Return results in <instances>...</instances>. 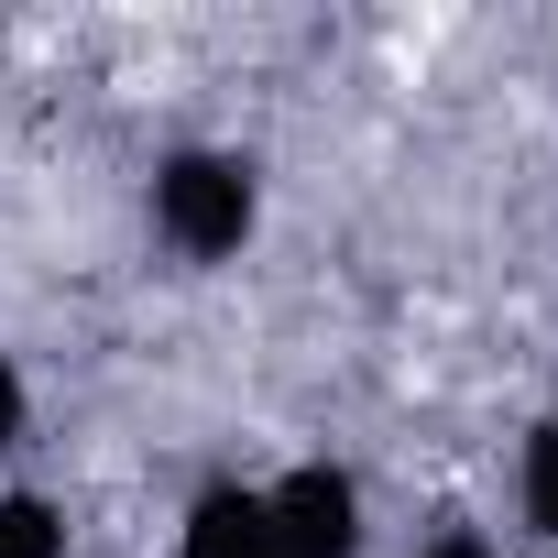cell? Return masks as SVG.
Returning a JSON list of instances; mask_svg holds the SVG:
<instances>
[{
	"label": "cell",
	"mask_w": 558,
	"mask_h": 558,
	"mask_svg": "<svg viewBox=\"0 0 558 558\" xmlns=\"http://www.w3.org/2000/svg\"><path fill=\"white\" fill-rule=\"evenodd\" d=\"M143 219L175 263H241L263 230V165L230 143H175L143 186Z\"/></svg>",
	"instance_id": "obj_1"
},
{
	"label": "cell",
	"mask_w": 558,
	"mask_h": 558,
	"mask_svg": "<svg viewBox=\"0 0 558 558\" xmlns=\"http://www.w3.org/2000/svg\"><path fill=\"white\" fill-rule=\"evenodd\" d=\"M175 558H274V514H263V482H208L175 525Z\"/></svg>",
	"instance_id": "obj_3"
},
{
	"label": "cell",
	"mask_w": 558,
	"mask_h": 558,
	"mask_svg": "<svg viewBox=\"0 0 558 558\" xmlns=\"http://www.w3.org/2000/svg\"><path fill=\"white\" fill-rule=\"evenodd\" d=\"M274 558H362V482L340 460H296L286 482H263Z\"/></svg>",
	"instance_id": "obj_2"
},
{
	"label": "cell",
	"mask_w": 558,
	"mask_h": 558,
	"mask_svg": "<svg viewBox=\"0 0 558 558\" xmlns=\"http://www.w3.org/2000/svg\"><path fill=\"white\" fill-rule=\"evenodd\" d=\"M0 558H66V504L56 493H0Z\"/></svg>",
	"instance_id": "obj_4"
},
{
	"label": "cell",
	"mask_w": 558,
	"mask_h": 558,
	"mask_svg": "<svg viewBox=\"0 0 558 558\" xmlns=\"http://www.w3.org/2000/svg\"><path fill=\"white\" fill-rule=\"evenodd\" d=\"M416 558H493L482 536H438V547H416Z\"/></svg>",
	"instance_id": "obj_7"
},
{
	"label": "cell",
	"mask_w": 558,
	"mask_h": 558,
	"mask_svg": "<svg viewBox=\"0 0 558 558\" xmlns=\"http://www.w3.org/2000/svg\"><path fill=\"white\" fill-rule=\"evenodd\" d=\"M23 438H34V384H23V362H12V351H0V460H12Z\"/></svg>",
	"instance_id": "obj_6"
},
{
	"label": "cell",
	"mask_w": 558,
	"mask_h": 558,
	"mask_svg": "<svg viewBox=\"0 0 558 558\" xmlns=\"http://www.w3.org/2000/svg\"><path fill=\"white\" fill-rule=\"evenodd\" d=\"M514 504H525V525L558 547V416L525 438V471H514Z\"/></svg>",
	"instance_id": "obj_5"
}]
</instances>
